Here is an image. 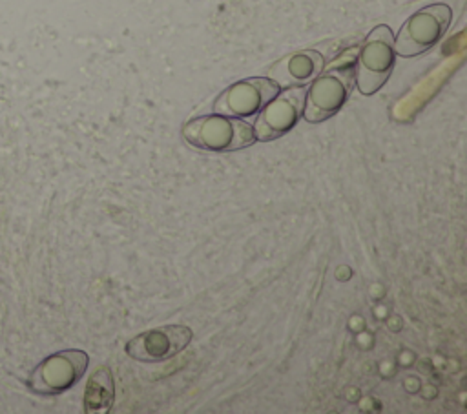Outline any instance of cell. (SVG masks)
Here are the masks:
<instances>
[{
    "mask_svg": "<svg viewBox=\"0 0 467 414\" xmlns=\"http://www.w3.org/2000/svg\"><path fill=\"white\" fill-rule=\"evenodd\" d=\"M279 91V86L268 77H250L228 86L213 102V111L244 119L259 109Z\"/></svg>",
    "mask_w": 467,
    "mask_h": 414,
    "instance_id": "cell-8",
    "label": "cell"
},
{
    "mask_svg": "<svg viewBox=\"0 0 467 414\" xmlns=\"http://www.w3.org/2000/svg\"><path fill=\"white\" fill-rule=\"evenodd\" d=\"M193 337L190 326L164 325L137 334L126 343V354L142 363L166 361L184 350Z\"/></svg>",
    "mask_w": 467,
    "mask_h": 414,
    "instance_id": "cell-7",
    "label": "cell"
},
{
    "mask_svg": "<svg viewBox=\"0 0 467 414\" xmlns=\"http://www.w3.org/2000/svg\"><path fill=\"white\" fill-rule=\"evenodd\" d=\"M396 66L394 35L389 26H376L359 47L354 67V84L363 95L376 93L390 77Z\"/></svg>",
    "mask_w": 467,
    "mask_h": 414,
    "instance_id": "cell-2",
    "label": "cell"
},
{
    "mask_svg": "<svg viewBox=\"0 0 467 414\" xmlns=\"http://www.w3.org/2000/svg\"><path fill=\"white\" fill-rule=\"evenodd\" d=\"M184 140L204 151H237L254 144V128L243 119L212 113L188 120L182 126Z\"/></svg>",
    "mask_w": 467,
    "mask_h": 414,
    "instance_id": "cell-1",
    "label": "cell"
},
{
    "mask_svg": "<svg viewBox=\"0 0 467 414\" xmlns=\"http://www.w3.org/2000/svg\"><path fill=\"white\" fill-rule=\"evenodd\" d=\"M115 401L113 374L108 367H99L88 379L84 390V412L106 414Z\"/></svg>",
    "mask_w": 467,
    "mask_h": 414,
    "instance_id": "cell-10",
    "label": "cell"
},
{
    "mask_svg": "<svg viewBox=\"0 0 467 414\" xmlns=\"http://www.w3.org/2000/svg\"><path fill=\"white\" fill-rule=\"evenodd\" d=\"M452 11L447 4H431L412 13L394 38V51L400 57H418L436 46L447 33Z\"/></svg>",
    "mask_w": 467,
    "mask_h": 414,
    "instance_id": "cell-3",
    "label": "cell"
},
{
    "mask_svg": "<svg viewBox=\"0 0 467 414\" xmlns=\"http://www.w3.org/2000/svg\"><path fill=\"white\" fill-rule=\"evenodd\" d=\"M354 86V66L332 67L312 78L305 97L303 117L306 122H323L334 117L347 102Z\"/></svg>",
    "mask_w": 467,
    "mask_h": 414,
    "instance_id": "cell-4",
    "label": "cell"
},
{
    "mask_svg": "<svg viewBox=\"0 0 467 414\" xmlns=\"http://www.w3.org/2000/svg\"><path fill=\"white\" fill-rule=\"evenodd\" d=\"M306 89L303 86H288L277 91L261 109L255 120L254 137L268 142L288 133L303 117Z\"/></svg>",
    "mask_w": 467,
    "mask_h": 414,
    "instance_id": "cell-6",
    "label": "cell"
},
{
    "mask_svg": "<svg viewBox=\"0 0 467 414\" xmlns=\"http://www.w3.org/2000/svg\"><path fill=\"white\" fill-rule=\"evenodd\" d=\"M89 356L84 350H60L42 359L29 376V388L36 394H62L69 390L86 372Z\"/></svg>",
    "mask_w": 467,
    "mask_h": 414,
    "instance_id": "cell-5",
    "label": "cell"
},
{
    "mask_svg": "<svg viewBox=\"0 0 467 414\" xmlns=\"http://www.w3.org/2000/svg\"><path fill=\"white\" fill-rule=\"evenodd\" d=\"M325 66L323 55L314 49L297 51L281 58L270 67V77L277 86H303L316 78Z\"/></svg>",
    "mask_w": 467,
    "mask_h": 414,
    "instance_id": "cell-9",
    "label": "cell"
}]
</instances>
